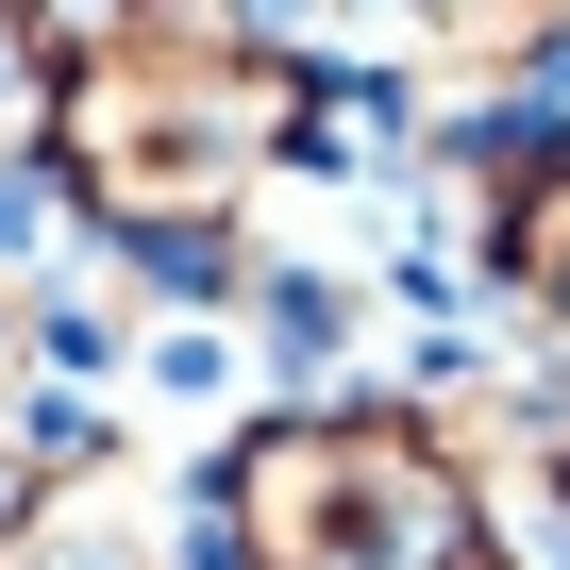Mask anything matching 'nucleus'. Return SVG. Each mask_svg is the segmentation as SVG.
Returning a JSON list of instances; mask_svg holds the SVG:
<instances>
[{
  "instance_id": "obj_1",
  "label": "nucleus",
  "mask_w": 570,
  "mask_h": 570,
  "mask_svg": "<svg viewBox=\"0 0 570 570\" xmlns=\"http://www.w3.org/2000/svg\"><path fill=\"white\" fill-rule=\"evenodd\" d=\"M320 135V68H285L252 35H202V51H101L51 85V151H68V202L118 218V235H185V218H235L268 151Z\"/></svg>"
},
{
  "instance_id": "obj_2",
  "label": "nucleus",
  "mask_w": 570,
  "mask_h": 570,
  "mask_svg": "<svg viewBox=\"0 0 570 570\" xmlns=\"http://www.w3.org/2000/svg\"><path fill=\"white\" fill-rule=\"evenodd\" d=\"M218 520L252 570H470V487L403 403L252 420L218 470Z\"/></svg>"
},
{
  "instance_id": "obj_3",
  "label": "nucleus",
  "mask_w": 570,
  "mask_h": 570,
  "mask_svg": "<svg viewBox=\"0 0 570 570\" xmlns=\"http://www.w3.org/2000/svg\"><path fill=\"white\" fill-rule=\"evenodd\" d=\"M18 35L51 68H101V51H202V35H235V0H18Z\"/></svg>"
},
{
  "instance_id": "obj_4",
  "label": "nucleus",
  "mask_w": 570,
  "mask_h": 570,
  "mask_svg": "<svg viewBox=\"0 0 570 570\" xmlns=\"http://www.w3.org/2000/svg\"><path fill=\"white\" fill-rule=\"evenodd\" d=\"M487 235H503V268L537 285V303L570 320V135H537V151L487 185Z\"/></svg>"
},
{
  "instance_id": "obj_5",
  "label": "nucleus",
  "mask_w": 570,
  "mask_h": 570,
  "mask_svg": "<svg viewBox=\"0 0 570 570\" xmlns=\"http://www.w3.org/2000/svg\"><path fill=\"white\" fill-rule=\"evenodd\" d=\"M420 18H436L453 51H487V68H503V51H537V35L570 18V0H420Z\"/></svg>"
},
{
  "instance_id": "obj_6",
  "label": "nucleus",
  "mask_w": 570,
  "mask_h": 570,
  "mask_svg": "<svg viewBox=\"0 0 570 570\" xmlns=\"http://www.w3.org/2000/svg\"><path fill=\"white\" fill-rule=\"evenodd\" d=\"M18 570H151V553H135V520H101V503H85V520H35V537H18Z\"/></svg>"
},
{
  "instance_id": "obj_7",
  "label": "nucleus",
  "mask_w": 570,
  "mask_h": 570,
  "mask_svg": "<svg viewBox=\"0 0 570 570\" xmlns=\"http://www.w3.org/2000/svg\"><path fill=\"white\" fill-rule=\"evenodd\" d=\"M336 336H353V285L285 268V285H268V353H336Z\"/></svg>"
}]
</instances>
